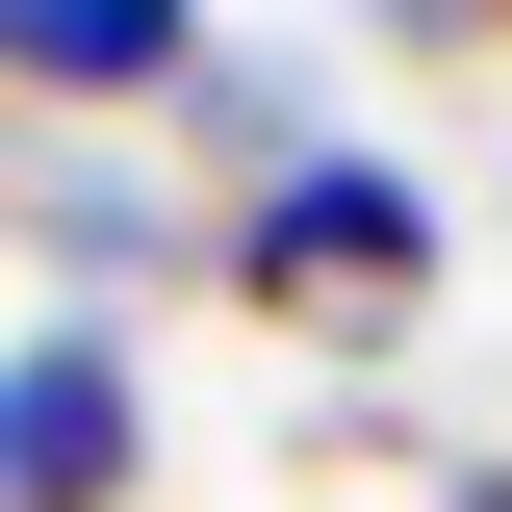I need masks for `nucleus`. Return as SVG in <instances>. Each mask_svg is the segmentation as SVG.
Masks as SVG:
<instances>
[{
	"instance_id": "obj_4",
	"label": "nucleus",
	"mask_w": 512,
	"mask_h": 512,
	"mask_svg": "<svg viewBox=\"0 0 512 512\" xmlns=\"http://www.w3.org/2000/svg\"><path fill=\"white\" fill-rule=\"evenodd\" d=\"M205 52H231L205 0H26V26H0V103L26 128H180Z\"/></svg>"
},
{
	"instance_id": "obj_2",
	"label": "nucleus",
	"mask_w": 512,
	"mask_h": 512,
	"mask_svg": "<svg viewBox=\"0 0 512 512\" xmlns=\"http://www.w3.org/2000/svg\"><path fill=\"white\" fill-rule=\"evenodd\" d=\"M0 256L52 282V308H154V282H205V205L128 154V128H0Z\"/></svg>"
},
{
	"instance_id": "obj_3",
	"label": "nucleus",
	"mask_w": 512,
	"mask_h": 512,
	"mask_svg": "<svg viewBox=\"0 0 512 512\" xmlns=\"http://www.w3.org/2000/svg\"><path fill=\"white\" fill-rule=\"evenodd\" d=\"M154 487V359L103 308H26L0 333V512H128Z\"/></svg>"
},
{
	"instance_id": "obj_1",
	"label": "nucleus",
	"mask_w": 512,
	"mask_h": 512,
	"mask_svg": "<svg viewBox=\"0 0 512 512\" xmlns=\"http://www.w3.org/2000/svg\"><path fill=\"white\" fill-rule=\"evenodd\" d=\"M436 180H410V154H359V128H333L308 180H256L231 231H205V282H231L256 333H308V359H410V333H436Z\"/></svg>"
},
{
	"instance_id": "obj_5",
	"label": "nucleus",
	"mask_w": 512,
	"mask_h": 512,
	"mask_svg": "<svg viewBox=\"0 0 512 512\" xmlns=\"http://www.w3.org/2000/svg\"><path fill=\"white\" fill-rule=\"evenodd\" d=\"M359 52H436V77H512V0H359Z\"/></svg>"
},
{
	"instance_id": "obj_6",
	"label": "nucleus",
	"mask_w": 512,
	"mask_h": 512,
	"mask_svg": "<svg viewBox=\"0 0 512 512\" xmlns=\"http://www.w3.org/2000/svg\"><path fill=\"white\" fill-rule=\"evenodd\" d=\"M0 26H26V0H0Z\"/></svg>"
}]
</instances>
